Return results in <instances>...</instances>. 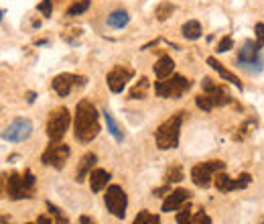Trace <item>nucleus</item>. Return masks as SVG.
Listing matches in <instances>:
<instances>
[{"mask_svg": "<svg viewBox=\"0 0 264 224\" xmlns=\"http://www.w3.org/2000/svg\"><path fill=\"white\" fill-rule=\"evenodd\" d=\"M104 202H106V208H108V212L112 216H116V218H124L126 216L128 198H126V192L120 186H110L108 190H106Z\"/></svg>", "mask_w": 264, "mask_h": 224, "instance_id": "obj_8", "label": "nucleus"}, {"mask_svg": "<svg viewBox=\"0 0 264 224\" xmlns=\"http://www.w3.org/2000/svg\"><path fill=\"white\" fill-rule=\"evenodd\" d=\"M69 153L71 151H69L67 145H63V143H51L47 147V151L43 153L41 161L45 165H49V167H55V170H63L67 159H69Z\"/></svg>", "mask_w": 264, "mask_h": 224, "instance_id": "obj_9", "label": "nucleus"}, {"mask_svg": "<svg viewBox=\"0 0 264 224\" xmlns=\"http://www.w3.org/2000/svg\"><path fill=\"white\" fill-rule=\"evenodd\" d=\"M132 224H161V218L148 210H142V212H138V216L134 218Z\"/></svg>", "mask_w": 264, "mask_h": 224, "instance_id": "obj_27", "label": "nucleus"}, {"mask_svg": "<svg viewBox=\"0 0 264 224\" xmlns=\"http://www.w3.org/2000/svg\"><path fill=\"white\" fill-rule=\"evenodd\" d=\"M250 182H252V176H250V174H240L238 180H236V190H244V188H248Z\"/></svg>", "mask_w": 264, "mask_h": 224, "instance_id": "obj_34", "label": "nucleus"}, {"mask_svg": "<svg viewBox=\"0 0 264 224\" xmlns=\"http://www.w3.org/2000/svg\"><path fill=\"white\" fill-rule=\"evenodd\" d=\"M71 125V115L65 106L55 108L47 119V137L51 143H59Z\"/></svg>", "mask_w": 264, "mask_h": 224, "instance_id": "obj_4", "label": "nucleus"}, {"mask_svg": "<svg viewBox=\"0 0 264 224\" xmlns=\"http://www.w3.org/2000/svg\"><path fill=\"white\" fill-rule=\"evenodd\" d=\"M254 129H256V121L248 119V121H246V123H244V125H242V127H240L234 135H232V139H234V141H244V139H246V137H248Z\"/></svg>", "mask_w": 264, "mask_h": 224, "instance_id": "obj_24", "label": "nucleus"}, {"mask_svg": "<svg viewBox=\"0 0 264 224\" xmlns=\"http://www.w3.org/2000/svg\"><path fill=\"white\" fill-rule=\"evenodd\" d=\"M189 196H191V192L189 190H183V188H179V190H175V192H171L169 196H167V200L163 202V212H173V210H179L187 200H189Z\"/></svg>", "mask_w": 264, "mask_h": 224, "instance_id": "obj_13", "label": "nucleus"}, {"mask_svg": "<svg viewBox=\"0 0 264 224\" xmlns=\"http://www.w3.org/2000/svg\"><path fill=\"white\" fill-rule=\"evenodd\" d=\"M37 224H53V222H51L47 216H39V218H37Z\"/></svg>", "mask_w": 264, "mask_h": 224, "instance_id": "obj_40", "label": "nucleus"}, {"mask_svg": "<svg viewBox=\"0 0 264 224\" xmlns=\"http://www.w3.org/2000/svg\"><path fill=\"white\" fill-rule=\"evenodd\" d=\"M79 224H96L90 216H79Z\"/></svg>", "mask_w": 264, "mask_h": 224, "instance_id": "obj_38", "label": "nucleus"}, {"mask_svg": "<svg viewBox=\"0 0 264 224\" xmlns=\"http://www.w3.org/2000/svg\"><path fill=\"white\" fill-rule=\"evenodd\" d=\"M110 172H106V170H94L92 172V176H90V188H92V192H102L104 188H106V184L110 182Z\"/></svg>", "mask_w": 264, "mask_h": 224, "instance_id": "obj_18", "label": "nucleus"}, {"mask_svg": "<svg viewBox=\"0 0 264 224\" xmlns=\"http://www.w3.org/2000/svg\"><path fill=\"white\" fill-rule=\"evenodd\" d=\"M207 66H211V70H216V72L220 74V78H224L226 82H230V84H234L238 90H242V82H240V78H238L236 74H232L230 70H226L224 64H220L216 58H207Z\"/></svg>", "mask_w": 264, "mask_h": 224, "instance_id": "obj_15", "label": "nucleus"}, {"mask_svg": "<svg viewBox=\"0 0 264 224\" xmlns=\"http://www.w3.org/2000/svg\"><path fill=\"white\" fill-rule=\"evenodd\" d=\"M75 84H77V86H83V84H85V78L73 76V74H59V76L53 78V90H55L57 96H61V98L69 96V92H71V88H73Z\"/></svg>", "mask_w": 264, "mask_h": 224, "instance_id": "obj_12", "label": "nucleus"}, {"mask_svg": "<svg viewBox=\"0 0 264 224\" xmlns=\"http://www.w3.org/2000/svg\"><path fill=\"white\" fill-rule=\"evenodd\" d=\"M191 88V82L183 76H171L169 80L154 82V92L161 98H181Z\"/></svg>", "mask_w": 264, "mask_h": 224, "instance_id": "obj_7", "label": "nucleus"}, {"mask_svg": "<svg viewBox=\"0 0 264 224\" xmlns=\"http://www.w3.org/2000/svg\"><path fill=\"white\" fill-rule=\"evenodd\" d=\"M47 210L53 214V218H55V224H69V220L65 218V214H63V210L61 208H57L55 204H51V202H47Z\"/></svg>", "mask_w": 264, "mask_h": 224, "instance_id": "obj_30", "label": "nucleus"}, {"mask_svg": "<svg viewBox=\"0 0 264 224\" xmlns=\"http://www.w3.org/2000/svg\"><path fill=\"white\" fill-rule=\"evenodd\" d=\"M238 66L252 72V74H260L262 72V58H260V45L256 41H244L242 49L238 51V58H236Z\"/></svg>", "mask_w": 264, "mask_h": 224, "instance_id": "obj_5", "label": "nucleus"}, {"mask_svg": "<svg viewBox=\"0 0 264 224\" xmlns=\"http://www.w3.org/2000/svg\"><path fill=\"white\" fill-rule=\"evenodd\" d=\"M183 180V167L179 165V163H173L169 170H167V174H165V182L167 184H171V182H181Z\"/></svg>", "mask_w": 264, "mask_h": 224, "instance_id": "obj_26", "label": "nucleus"}, {"mask_svg": "<svg viewBox=\"0 0 264 224\" xmlns=\"http://www.w3.org/2000/svg\"><path fill=\"white\" fill-rule=\"evenodd\" d=\"M90 0H77V3H73L69 9H67V17H75V15H81L90 9Z\"/></svg>", "mask_w": 264, "mask_h": 224, "instance_id": "obj_29", "label": "nucleus"}, {"mask_svg": "<svg viewBox=\"0 0 264 224\" xmlns=\"http://www.w3.org/2000/svg\"><path fill=\"white\" fill-rule=\"evenodd\" d=\"M193 212H191V206H181L179 212H177V224H193Z\"/></svg>", "mask_w": 264, "mask_h": 224, "instance_id": "obj_28", "label": "nucleus"}, {"mask_svg": "<svg viewBox=\"0 0 264 224\" xmlns=\"http://www.w3.org/2000/svg\"><path fill=\"white\" fill-rule=\"evenodd\" d=\"M181 123H183V112H177L175 117L167 119L154 133L156 147L161 151L175 149L179 145V135H181Z\"/></svg>", "mask_w": 264, "mask_h": 224, "instance_id": "obj_2", "label": "nucleus"}, {"mask_svg": "<svg viewBox=\"0 0 264 224\" xmlns=\"http://www.w3.org/2000/svg\"><path fill=\"white\" fill-rule=\"evenodd\" d=\"M193 224H211V218L201 210L199 214H195V218H193Z\"/></svg>", "mask_w": 264, "mask_h": 224, "instance_id": "obj_36", "label": "nucleus"}, {"mask_svg": "<svg viewBox=\"0 0 264 224\" xmlns=\"http://www.w3.org/2000/svg\"><path fill=\"white\" fill-rule=\"evenodd\" d=\"M7 184V196L11 200H23V198H33L35 192V176L31 172H25V176H19L17 172L9 174L5 180Z\"/></svg>", "mask_w": 264, "mask_h": 224, "instance_id": "obj_3", "label": "nucleus"}, {"mask_svg": "<svg viewBox=\"0 0 264 224\" xmlns=\"http://www.w3.org/2000/svg\"><path fill=\"white\" fill-rule=\"evenodd\" d=\"M96 161H98V157H96L94 153H85V155L79 159V165H77V174H75V182H77V184L85 182V178H90V176H92Z\"/></svg>", "mask_w": 264, "mask_h": 224, "instance_id": "obj_14", "label": "nucleus"}, {"mask_svg": "<svg viewBox=\"0 0 264 224\" xmlns=\"http://www.w3.org/2000/svg\"><path fill=\"white\" fill-rule=\"evenodd\" d=\"M128 21H130V17H128V13H126V11H122V9H118V11L110 13V15H108V19H106V23H108V27H110V29H124V27L128 25Z\"/></svg>", "mask_w": 264, "mask_h": 224, "instance_id": "obj_19", "label": "nucleus"}, {"mask_svg": "<svg viewBox=\"0 0 264 224\" xmlns=\"http://www.w3.org/2000/svg\"><path fill=\"white\" fill-rule=\"evenodd\" d=\"M73 133L79 143H90L100 133V115L90 100H79L73 117Z\"/></svg>", "mask_w": 264, "mask_h": 224, "instance_id": "obj_1", "label": "nucleus"}, {"mask_svg": "<svg viewBox=\"0 0 264 224\" xmlns=\"http://www.w3.org/2000/svg\"><path fill=\"white\" fill-rule=\"evenodd\" d=\"M232 47H234V41H232V37H230V35H226V37L218 43V49H216V51H218V53H228Z\"/></svg>", "mask_w": 264, "mask_h": 224, "instance_id": "obj_33", "label": "nucleus"}, {"mask_svg": "<svg viewBox=\"0 0 264 224\" xmlns=\"http://www.w3.org/2000/svg\"><path fill=\"white\" fill-rule=\"evenodd\" d=\"M148 86H150V84H148V80H146V78H140V80H138V84H136V86L130 90L128 98H130V100H142V98L146 96V90H148Z\"/></svg>", "mask_w": 264, "mask_h": 224, "instance_id": "obj_23", "label": "nucleus"}, {"mask_svg": "<svg viewBox=\"0 0 264 224\" xmlns=\"http://www.w3.org/2000/svg\"><path fill=\"white\" fill-rule=\"evenodd\" d=\"M214 184H216V188H218L220 192H234V190H236V180H232L230 176H226V174H222V172L216 176Z\"/></svg>", "mask_w": 264, "mask_h": 224, "instance_id": "obj_21", "label": "nucleus"}, {"mask_svg": "<svg viewBox=\"0 0 264 224\" xmlns=\"http://www.w3.org/2000/svg\"><path fill=\"white\" fill-rule=\"evenodd\" d=\"M173 70H175V62L169 58V55H161V58H158V62L154 64V76H156L158 80L169 78V76L173 74Z\"/></svg>", "mask_w": 264, "mask_h": 224, "instance_id": "obj_17", "label": "nucleus"}, {"mask_svg": "<svg viewBox=\"0 0 264 224\" xmlns=\"http://www.w3.org/2000/svg\"><path fill=\"white\" fill-rule=\"evenodd\" d=\"M37 11H39L43 17H51V13H53V0H41L39 7H37Z\"/></svg>", "mask_w": 264, "mask_h": 224, "instance_id": "obj_32", "label": "nucleus"}, {"mask_svg": "<svg viewBox=\"0 0 264 224\" xmlns=\"http://www.w3.org/2000/svg\"><path fill=\"white\" fill-rule=\"evenodd\" d=\"M31 133H33V123L29 119H15L3 131V139L9 143H23L31 137Z\"/></svg>", "mask_w": 264, "mask_h": 224, "instance_id": "obj_10", "label": "nucleus"}, {"mask_svg": "<svg viewBox=\"0 0 264 224\" xmlns=\"http://www.w3.org/2000/svg\"><path fill=\"white\" fill-rule=\"evenodd\" d=\"M173 11H175V7H173L171 3H167V0H165V3H161V5H158V7L154 9V17L163 23V21H167V19L173 15Z\"/></svg>", "mask_w": 264, "mask_h": 224, "instance_id": "obj_25", "label": "nucleus"}, {"mask_svg": "<svg viewBox=\"0 0 264 224\" xmlns=\"http://www.w3.org/2000/svg\"><path fill=\"white\" fill-rule=\"evenodd\" d=\"M152 194H154V196H158V194H171V192H169V188H167V186H163V188H158V190H154Z\"/></svg>", "mask_w": 264, "mask_h": 224, "instance_id": "obj_39", "label": "nucleus"}, {"mask_svg": "<svg viewBox=\"0 0 264 224\" xmlns=\"http://www.w3.org/2000/svg\"><path fill=\"white\" fill-rule=\"evenodd\" d=\"M201 88H203V92H209L211 88H216V82L211 80V78H203V82H201Z\"/></svg>", "mask_w": 264, "mask_h": 224, "instance_id": "obj_37", "label": "nucleus"}, {"mask_svg": "<svg viewBox=\"0 0 264 224\" xmlns=\"http://www.w3.org/2000/svg\"><path fill=\"white\" fill-rule=\"evenodd\" d=\"M104 119H106V127H108V133L118 141V143H122V139H124V135H122V131H120V127H118V123L112 119V115L108 110L104 112Z\"/></svg>", "mask_w": 264, "mask_h": 224, "instance_id": "obj_22", "label": "nucleus"}, {"mask_svg": "<svg viewBox=\"0 0 264 224\" xmlns=\"http://www.w3.org/2000/svg\"><path fill=\"white\" fill-rule=\"evenodd\" d=\"M203 94L209 98V102L214 104V108H216V106H226V104L232 102L230 92H228L224 86H218V84H216V88H211L209 92H203Z\"/></svg>", "mask_w": 264, "mask_h": 224, "instance_id": "obj_16", "label": "nucleus"}, {"mask_svg": "<svg viewBox=\"0 0 264 224\" xmlns=\"http://www.w3.org/2000/svg\"><path fill=\"white\" fill-rule=\"evenodd\" d=\"M224 161H205V163H197L191 170V180L197 188H209L211 180H216V176L220 172H224Z\"/></svg>", "mask_w": 264, "mask_h": 224, "instance_id": "obj_6", "label": "nucleus"}, {"mask_svg": "<svg viewBox=\"0 0 264 224\" xmlns=\"http://www.w3.org/2000/svg\"><path fill=\"white\" fill-rule=\"evenodd\" d=\"M132 76H134V72H132L130 68H126V66H116V68H112V70L108 72V76H106V82H108V88H110L114 94H120V92L126 88V84L130 82Z\"/></svg>", "mask_w": 264, "mask_h": 224, "instance_id": "obj_11", "label": "nucleus"}, {"mask_svg": "<svg viewBox=\"0 0 264 224\" xmlns=\"http://www.w3.org/2000/svg\"><path fill=\"white\" fill-rule=\"evenodd\" d=\"M254 33H256V43H258L260 47H264V23H256Z\"/></svg>", "mask_w": 264, "mask_h": 224, "instance_id": "obj_35", "label": "nucleus"}, {"mask_svg": "<svg viewBox=\"0 0 264 224\" xmlns=\"http://www.w3.org/2000/svg\"><path fill=\"white\" fill-rule=\"evenodd\" d=\"M195 104H197V108H201L203 112H209V110H214V104L209 102V98H207L205 94H199V96L195 98Z\"/></svg>", "mask_w": 264, "mask_h": 224, "instance_id": "obj_31", "label": "nucleus"}, {"mask_svg": "<svg viewBox=\"0 0 264 224\" xmlns=\"http://www.w3.org/2000/svg\"><path fill=\"white\" fill-rule=\"evenodd\" d=\"M27 224H31V222H27Z\"/></svg>", "mask_w": 264, "mask_h": 224, "instance_id": "obj_42", "label": "nucleus"}, {"mask_svg": "<svg viewBox=\"0 0 264 224\" xmlns=\"http://www.w3.org/2000/svg\"><path fill=\"white\" fill-rule=\"evenodd\" d=\"M27 102H29V104L35 102V92H29V94H27Z\"/></svg>", "mask_w": 264, "mask_h": 224, "instance_id": "obj_41", "label": "nucleus"}, {"mask_svg": "<svg viewBox=\"0 0 264 224\" xmlns=\"http://www.w3.org/2000/svg\"><path fill=\"white\" fill-rule=\"evenodd\" d=\"M181 33H183L185 39H189V41H197V39L201 37V25H199V21H187V23L183 25Z\"/></svg>", "mask_w": 264, "mask_h": 224, "instance_id": "obj_20", "label": "nucleus"}]
</instances>
